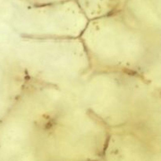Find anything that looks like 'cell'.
Masks as SVG:
<instances>
[{
	"mask_svg": "<svg viewBox=\"0 0 161 161\" xmlns=\"http://www.w3.org/2000/svg\"><path fill=\"white\" fill-rule=\"evenodd\" d=\"M89 20L75 3L49 4L25 9L16 17L17 31L27 38H78Z\"/></svg>",
	"mask_w": 161,
	"mask_h": 161,
	"instance_id": "3957f363",
	"label": "cell"
},
{
	"mask_svg": "<svg viewBox=\"0 0 161 161\" xmlns=\"http://www.w3.org/2000/svg\"><path fill=\"white\" fill-rule=\"evenodd\" d=\"M22 44V61L28 73L49 84L72 83L91 66L81 39L27 38Z\"/></svg>",
	"mask_w": 161,
	"mask_h": 161,
	"instance_id": "7a4b0ae2",
	"label": "cell"
},
{
	"mask_svg": "<svg viewBox=\"0 0 161 161\" xmlns=\"http://www.w3.org/2000/svg\"><path fill=\"white\" fill-rule=\"evenodd\" d=\"M80 39L91 66L104 72L131 73L141 69L149 60V37L121 10L88 22Z\"/></svg>",
	"mask_w": 161,
	"mask_h": 161,
	"instance_id": "6da1fadb",
	"label": "cell"
}]
</instances>
